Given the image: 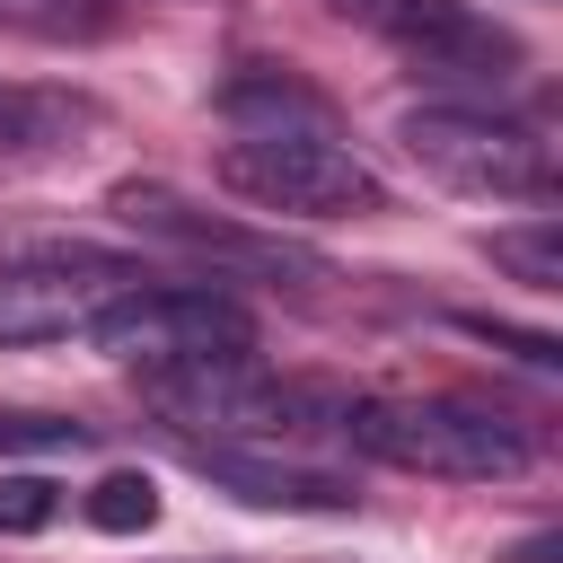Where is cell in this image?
Segmentation results:
<instances>
[{
	"label": "cell",
	"instance_id": "cell-1",
	"mask_svg": "<svg viewBox=\"0 0 563 563\" xmlns=\"http://www.w3.org/2000/svg\"><path fill=\"white\" fill-rule=\"evenodd\" d=\"M220 176L229 194H246L255 211H308V220H343V211H378V176L352 150V132L334 123V106L317 88H299L290 70H246L220 88Z\"/></svg>",
	"mask_w": 563,
	"mask_h": 563
},
{
	"label": "cell",
	"instance_id": "cell-2",
	"mask_svg": "<svg viewBox=\"0 0 563 563\" xmlns=\"http://www.w3.org/2000/svg\"><path fill=\"white\" fill-rule=\"evenodd\" d=\"M343 440L405 475H449V484H510L537 466V431L484 396H352Z\"/></svg>",
	"mask_w": 563,
	"mask_h": 563
},
{
	"label": "cell",
	"instance_id": "cell-3",
	"mask_svg": "<svg viewBox=\"0 0 563 563\" xmlns=\"http://www.w3.org/2000/svg\"><path fill=\"white\" fill-rule=\"evenodd\" d=\"M88 343L123 369H185V361H246L255 352V317L229 290H185V282H141L123 290Z\"/></svg>",
	"mask_w": 563,
	"mask_h": 563
},
{
	"label": "cell",
	"instance_id": "cell-4",
	"mask_svg": "<svg viewBox=\"0 0 563 563\" xmlns=\"http://www.w3.org/2000/svg\"><path fill=\"white\" fill-rule=\"evenodd\" d=\"M396 141L413 150L422 176L457 185V194H554V158L528 123L475 106V97H431L396 123Z\"/></svg>",
	"mask_w": 563,
	"mask_h": 563
},
{
	"label": "cell",
	"instance_id": "cell-5",
	"mask_svg": "<svg viewBox=\"0 0 563 563\" xmlns=\"http://www.w3.org/2000/svg\"><path fill=\"white\" fill-rule=\"evenodd\" d=\"M150 273L132 255H106V246H26L0 264V343H53V334H88L123 290H141Z\"/></svg>",
	"mask_w": 563,
	"mask_h": 563
},
{
	"label": "cell",
	"instance_id": "cell-6",
	"mask_svg": "<svg viewBox=\"0 0 563 563\" xmlns=\"http://www.w3.org/2000/svg\"><path fill=\"white\" fill-rule=\"evenodd\" d=\"M114 211H123L132 229H150V238L220 264V273H246V282H290V290L334 282V264H325L317 246H299V238H282V229H255V220H229V211H202V202H185L176 185H123Z\"/></svg>",
	"mask_w": 563,
	"mask_h": 563
},
{
	"label": "cell",
	"instance_id": "cell-7",
	"mask_svg": "<svg viewBox=\"0 0 563 563\" xmlns=\"http://www.w3.org/2000/svg\"><path fill=\"white\" fill-rule=\"evenodd\" d=\"M343 18L378 26L422 79L440 88H466V97H493L519 79V35H501L493 18H475L466 0H334Z\"/></svg>",
	"mask_w": 563,
	"mask_h": 563
},
{
	"label": "cell",
	"instance_id": "cell-8",
	"mask_svg": "<svg viewBox=\"0 0 563 563\" xmlns=\"http://www.w3.org/2000/svg\"><path fill=\"white\" fill-rule=\"evenodd\" d=\"M185 457H194L220 493H238V501H255V510H352V501H361L352 475L308 466V457H264V449H246V440H185Z\"/></svg>",
	"mask_w": 563,
	"mask_h": 563
},
{
	"label": "cell",
	"instance_id": "cell-9",
	"mask_svg": "<svg viewBox=\"0 0 563 563\" xmlns=\"http://www.w3.org/2000/svg\"><path fill=\"white\" fill-rule=\"evenodd\" d=\"M79 132H97V97L44 88V79H0V158H44V150H70Z\"/></svg>",
	"mask_w": 563,
	"mask_h": 563
},
{
	"label": "cell",
	"instance_id": "cell-10",
	"mask_svg": "<svg viewBox=\"0 0 563 563\" xmlns=\"http://www.w3.org/2000/svg\"><path fill=\"white\" fill-rule=\"evenodd\" d=\"M493 264L528 290H563V229L554 220H519V229H493Z\"/></svg>",
	"mask_w": 563,
	"mask_h": 563
},
{
	"label": "cell",
	"instance_id": "cell-11",
	"mask_svg": "<svg viewBox=\"0 0 563 563\" xmlns=\"http://www.w3.org/2000/svg\"><path fill=\"white\" fill-rule=\"evenodd\" d=\"M88 519H97L106 537H141V528L158 519V484H150V475H106V484L88 493Z\"/></svg>",
	"mask_w": 563,
	"mask_h": 563
},
{
	"label": "cell",
	"instance_id": "cell-12",
	"mask_svg": "<svg viewBox=\"0 0 563 563\" xmlns=\"http://www.w3.org/2000/svg\"><path fill=\"white\" fill-rule=\"evenodd\" d=\"M0 18L26 35H97L114 18V0H0Z\"/></svg>",
	"mask_w": 563,
	"mask_h": 563
},
{
	"label": "cell",
	"instance_id": "cell-13",
	"mask_svg": "<svg viewBox=\"0 0 563 563\" xmlns=\"http://www.w3.org/2000/svg\"><path fill=\"white\" fill-rule=\"evenodd\" d=\"M62 519V484L53 475H0V537H35Z\"/></svg>",
	"mask_w": 563,
	"mask_h": 563
},
{
	"label": "cell",
	"instance_id": "cell-14",
	"mask_svg": "<svg viewBox=\"0 0 563 563\" xmlns=\"http://www.w3.org/2000/svg\"><path fill=\"white\" fill-rule=\"evenodd\" d=\"M9 449L62 457V449H88V422H70V413H26V405H9V413H0V457H9Z\"/></svg>",
	"mask_w": 563,
	"mask_h": 563
},
{
	"label": "cell",
	"instance_id": "cell-15",
	"mask_svg": "<svg viewBox=\"0 0 563 563\" xmlns=\"http://www.w3.org/2000/svg\"><path fill=\"white\" fill-rule=\"evenodd\" d=\"M466 334H484V343H501V352H519L528 369H563V343L554 334H528V325H493V317H457Z\"/></svg>",
	"mask_w": 563,
	"mask_h": 563
}]
</instances>
